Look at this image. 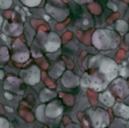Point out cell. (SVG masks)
Listing matches in <instances>:
<instances>
[{
    "mask_svg": "<svg viewBox=\"0 0 129 128\" xmlns=\"http://www.w3.org/2000/svg\"><path fill=\"white\" fill-rule=\"evenodd\" d=\"M88 67L90 70L88 73L107 86L118 74L116 62L104 55L94 56L88 62Z\"/></svg>",
    "mask_w": 129,
    "mask_h": 128,
    "instance_id": "obj_1",
    "label": "cell"
},
{
    "mask_svg": "<svg viewBox=\"0 0 129 128\" xmlns=\"http://www.w3.org/2000/svg\"><path fill=\"white\" fill-rule=\"evenodd\" d=\"M84 121L90 128H106L110 125L111 117L107 110L100 106H94L85 110Z\"/></svg>",
    "mask_w": 129,
    "mask_h": 128,
    "instance_id": "obj_2",
    "label": "cell"
},
{
    "mask_svg": "<svg viewBox=\"0 0 129 128\" xmlns=\"http://www.w3.org/2000/svg\"><path fill=\"white\" fill-rule=\"evenodd\" d=\"M92 40L95 48L101 50L117 48L120 41L119 36L110 30H98Z\"/></svg>",
    "mask_w": 129,
    "mask_h": 128,
    "instance_id": "obj_3",
    "label": "cell"
},
{
    "mask_svg": "<svg viewBox=\"0 0 129 128\" xmlns=\"http://www.w3.org/2000/svg\"><path fill=\"white\" fill-rule=\"evenodd\" d=\"M19 76L26 85L36 86L41 80V70L38 66L33 65L28 68L20 70Z\"/></svg>",
    "mask_w": 129,
    "mask_h": 128,
    "instance_id": "obj_4",
    "label": "cell"
},
{
    "mask_svg": "<svg viewBox=\"0 0 129 128\" xmlns=\"http://www.w3.org/2000/svg\"><path fill=\"white\" fill-rule=\"evenodd\" d=\"M64 110L63 102L60 99L54 98L53 100L45 103L44 115L46 117L50 119H55L60 117Z\"/></svg>",
    "mask_w": 129,
    "mask_h": 128,
    "instance_id": "obj_5",
    "label": "cell"
},
{
    "mask_svg": "<svg viewBox=\"0 0 129 128\" xmlns=\"http://www.w3.org/2000/svg\"><path fill=\"white\" fill-rule=\"evenodd\" d=\"M24 82L20 78L15 76H9L6 79L4 83V89L13 94L22 95L26 90Z\"/></svg>",
    "mask_w": 129,
    "mask_h": 128,
    "instance_id": "obj_6",
    "label": "cell"
},
{
    "mask_svg": "<svg viewBox=\"0 0 129 128\" xmlns=\"http://www.w3.org/2000/svg\"><path fill=\"white\" fill-rule=\"evenodd\" d=\"M43 49L47 52H54L60 48V38L55 33H50L45 42L43 43Z\"/></svg>",
    "mask_w": 129,
    "mask_h": 128,
    "instance_id": "obj_7",
    "label": "cell"
},
{
    "mask_svg": "<svg viewBox=\"0 0 129 128\" xmlns=\"http://www.w3.org/2000/svg\"><path fill=\"white\" fill-rule=\"evenodd\" d=\"M113 114L116 117L128 120L129 119V105L122 103V102H116L112 106Z\"/></svg>",
    "mask_w": 129,
    "mask_h": 128,
    "instance_id": "obj_8",
    "label": "cell"
},
{
    "mask_svg": "<svg viewBox=\"0 0 129 128\" xmlns=\"http://www.w3.org/2000/svg\"><path fill=\"white\" fill-rule=\"evenodd\" d=\"M113 91L117 94V96L120 99H125L129 94V87L124 80H116L113 81Z\"/></svg>",
    "mask_w": 129,
    "mask_h": 128,
    "instance_id": "obj_9",
    "label": "cell"
},
{
    "mask_svg": "<svg viewBox=\"0 0 129 128\" xmlns=\"http://www.w3.org/2000/svg\"><path fill=\"white\" fill-rule=\"evenodd\" d=\"M98 100L101 103H103V104L107 107H112L116 103L115 96L113 95V94L111 91L107 90V89L99 93Z\"/></svg>",
    "mask_w": 129,
    "mask_h": 128,
    "instance_id": "obj_10",
    "label": "cell"
},
{
    "mask_svg": "<svg viewBox=\"0 0 129 128\" xmlns=\"http://www.w3.org/2000/svg\"><path fill=\"white\" fill-rule=\"evenodd\" d=\"M57 96V92L54 90H50L48 88H43L41 90L39 94V99L43 103H46L48 102L53 100Z\"/></svg>",
    "mask_w": 129,
    "mask_h": 128,
    "instance_id": "obj_11",
    "label": "cell"
},
{
    "mask_svg": "<svg viewBox=\"0 0 129 128\" xmlns=\"http://www.w3.org/2000/svg\"><path fill=\"white\" fill-rule=\"evenodd\" d=\"M118 73L122 77H129V61H125L120 66H118Z\"/></svg>",
    "mask_w": 129,
    "mask_h": 128,
    "instance_id": "obj_12",
    "label": "cell"
},
{
    "mask_svg": "<svg viewBox=\"0 0 129 128\" xmlns=\"http://www.w3.org/2000/svg\"><path fill=\"white\" fill-rule=\"evenodd\" d=\"M44 107H45V103H43V104L39 105L36 110V119H37L38 121H41V122H43V116H45L44 115Z\"/></svg>",
    "mask_w": 129,
    "mask_h": 128,
    "instance_id": "obj_13",
    "label": "cell"
},
{
    "mask_svg": "<svg viewBox=\"0 0 129 128\" xmlns=\"http://www.w3.org/2000/svg\"><path fill=\"white\" fill-rule=\"evenodd\" d=\"M21 2L29 7H35L40 4L41 0H21Z\"/></svg>",
    "mask_w": 129,
    "mask_h": 128,
    "instance_id": "obj_14",
    "label": "cell"
},
{
    "mask_svg": "<svg viewBox=\"0 0 129 128\" xmlns=\"http://www.w3.org/2000/svg\"><path fill=\"white\" fill-rule=\"evenodd\" d=\"M13 0H0V8L1 9H8L11 7Z\"/></svg>",
    "mask_w": 129,
    "mask_h": 128,
    "instance_id": "obj_15",
    "label": "cell"
},
{
    "mask_svg": "<svg viewBox=\"0 0 129 128\" xmlns=\"http://www.w3.org/2000/svg\"><path fill=\"white\" fill-rule=\"evenodd\" d=\"M0 128H10V122L6 117H0Z\"/></svg>",
    "mask_w": 129,
    "mask_h": 128,
    "instance_id": "obj_16",
    "label": "cell"
},
{
    "mask_svg": "<svg viewBox=\"0 0 129 128\" xmlns=\"http://www.w3.org/2000/svg\"><path fill=\"white\" fill-rule=\"evenodd\" d=\"M64 128H82L81 124H76V123H70V124H67Z\"/></svg>",
    "mask_w": 129,
    "mask_h": 128,
    "instance_id": "obj_17",
    "label": "cell"
},
{
    "mask_svg": "<svg viewBox=\"0 0 129 128\" xmlns=\"http://www.w3.org/2000/svg\"><path fill=\"white\" fill-rule=\"evenodd\" d=\"M4 95H5V97H6V99H7V100H13V98H14V94L8 92V91H6V92H5Z\"/></svg>",
    "mask_w": 129,
    "mask_h": 128,
    "instance_id": "obj_18",
    "label": "cell"
},
{
    "mask_svg": "<svg viewBox=\"0 0 129 128\" xmlns=\"http://www.w3.org/2000/svg\"><path fill=\"white\" fill-rule=\"evenodd\" d=\"M5 109H6V110L7 112H9V113H13V111H14V110H13V108L12 106H8V105H5Z\"/></svg>",
    "mask_w": 129,
    "mask_h": 128,
    "instance_id": "obj_19",
    "label": "cell"
},
{
    "mask_svg": "<svg viewBox=\"0 0 129 128\" xmlns=\"http://www.w3.org/2000/svg\"><path fill=\"white\" fill-rule=\"evenodd\" d=\"M5 78V72L3 70H1L0 68V80H3Z\"/></svg>",
    "mask_w": 129,
    "mask_h": 128,
    "instance_id": "obj_20",
    "label": "cell"
},
{
    "mask_svg": "<svg viewBox=\"0 0 129 128\" xmlns=\"http://www.w3.org/2000/svg\"><path fill=\"white\" fill-rule=\"evenodd\" d=\"M3 21H4V19H3V17L0 15V29H1V27H2Z\"/></svg>",
    "mask_w": 129,
    "mask_h": 128,
    "instance_id": "obj_21",
    "label": "cell"
},
{
    "mask_svg": "<svg viewBox=\"0 0 129 128\" xmlns=\"http://www.w3.org/2000/svg\"><path fill=\"white\" fill-rule=\"evenodd\" d=\"M83 24H84V25H88V20L86 19V20H85L84 21H83Z\"/></svg>",
    "mask_w": 129,
    "mask_h": 128,
    "instance_id": "obj_22",
    "label": "cell"
},
{
    "mask_svg": "<svg viewBox=\"0 0 129 128\" xmlns=\"http://www.w3.org/2000/svg\"><path fill=\"white\" fill-rule=\"evenodd\" d=\"M125 128H129V121L125 123Z\"/></svg>",
    "mask_w": 129,
    "mask_h": 128,
    "instance_id": "obj_23",
    "label": "cell"
},
{
    "mask_svg": "<svg viewBox=\"0 0 129 128\" xmlns=\"http://www.w3.org/2000/svg\"><path fill=\"white\" fill-rule=\"evenodd\" d=\"M128 61H129V58H128Z\"/></svg>",
    "mask_w": 129,
    "mask_h": 128,
    "instance_id": "obj_24",
    "label": "cell"
},
{
    "mask_svg": "<svg viewBox=\"0 0 129 128\" xmlns=\"http://www.w3.org/2000/svg\"><path fill=\"white\" fill-rule=\"evenodd\" d=\"M106 128H108V127H106Z\"/></svg>",
    "mask_w": 129,
    "mask_h": 128,
    "instance_id": "obj_25",
    "label": "cell"
}]
</instances>
